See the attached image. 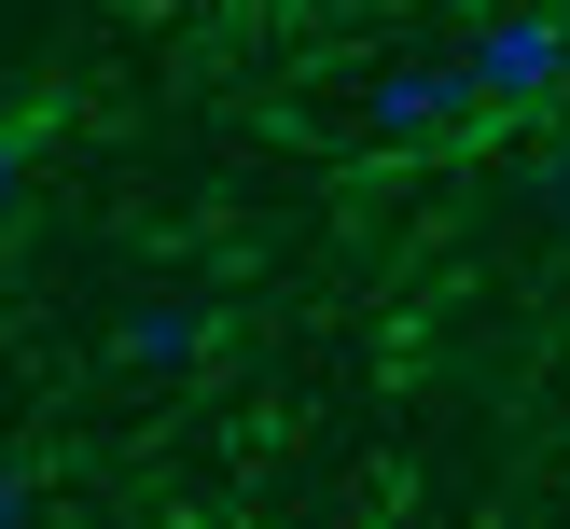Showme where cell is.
Here are the masks:
<instances>
[{
  "label": "cell",
  "instance_id": "obj_1",
  "mask_svg": "<svg viewBox=\"0 0 570 529\" xmlns=\"http://www.w3.org/2000/svg\"><path fill=\"white\" fill-rule=\"evenodd\" d=\"M460 84H473L488 126H501V111H543L557 84H570V28H557V14H488L473 56H460Z\"/></svg>",
  "mask_w": 570,
  "mask_h": 529
},
{
  "label": "cell",
  "instance_id": "obj_2",
  "mask_svg": "<svg viewBox=\"0 0 570 529\" xmlns=\"http://www.w3.org/2000/svg\"><path fill=\"white\" fill-rule=\"evenodd\" d=\"M362 111H376L390 139H445V126L473 111V84L445 70V56H390V70H376V98H362Z\"/></svg>",
  "mask_w": 570,
  "mask_h": 529
},
{
  "label": "cell",
  "instance_id": "obj_3",
  "mask_svg": "<svg viewBox=\"0 0 570 529\" xmlns=\"http://www.w3.org/2000/svg\"><path fill=\"white\" fill-rule=\"evenodd\" d=\"M195 349H209L195 306H126V321H111V362H126V376H181Z\"/></svg>",
  "mask_w": 570,
  "mask_h": 529
},
{
  "label": "cell",
  "instance_id": "obj_4",
  "mask_svg": "<svg viewBox=\"0 0 570 529\" xmlns=\"http://www.w3.org/2000/svg\"><path fill=\"white\" fill-rule=\"evenodd\" d=\"M14 195H28V139L0 126V209H14Z\"/></svg>",
  "mask_w": 570,
  "mask_h": 529
},
{
  "label": "cell",
  "instance_id": "obj_5",
  "mask_svg": "<svg viewBox=\"0 0 570 529\" xmlns=\"http://www.w3.org/2000/svg\"><path fill=\"white\" fill-rule=\"evenodd\" d=\"M0 529H28V473L14 460H0Z\"/></svg>",
  "mask_w": 570,
  "mask_h": 529
}]
</instances>
